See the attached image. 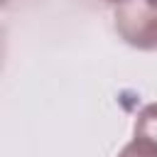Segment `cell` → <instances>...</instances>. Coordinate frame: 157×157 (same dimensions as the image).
Segmentation results:
<instances>
[{
  "instance_id": "6da1fadb",
  "label": "cell",
  "mask_w": 157,
  "mask_h": 157,
  "mask_svg": "<svg viewBox=\"0 0 157 157\" xmlns=\"http://www.w3.org/2000/svg\"><path fill=\"white\" fill-rule=\"evenodd\" d=\"M115 32L135 49H157V2L155 0H125L115 5Z\"/></svg>"
},
{
  "instance_id": "5b68a950",
  "label": "cell",
  "mask_w": 157,
  "mask_h": 157,
  "mask_svg": "<svg viewBox=\"0 0 157 157\" xmlns=\"http://www.w3.org/2000/svg\"><path fill=\"white\" fill-rule=\"evenodd\" d=\"M155 2H157V0H155Z\"/></svg>"
},
{
  "instance_id": "7a4b0ae2",
  "label": "cell",
  "mask_w": 157,
  "mask_h": 157,
  "mask_svg": "<svg viewBox=\"0 0 157 157\" xmlns=\"http://www.w3.org/2000/svg\"><path fill=\"white\" fill-rule=\"evenodd\" d=\"M135 137L147 140L150 145L157 147V103L145 105L137 118H135Z\"/></svg>"
},
{
  "instance_id": "277c9868",
  "label": "cell",
  "mask_w": 157,
  "mask_h": 157,
  "mask_svg": "<svg viewBox=\"0 0 157 157\" xmlns=\"http://www.w3.org/2000/svg\"><path fill=\"white\" fill-rule=\"evenodd\" d=\"M103 2H110V5H120V2H125V0H103Z\"/></svg>"
},
{
  "instance_id": "3957f363",
  "label": "cell",
  "mask_w": 157,
  "mask_h": 157,
  "mask_svg": "<svg viewBox=\"0 0 157 157\" xmlns=\"http://www.w3.org/2000/svg\"><path fill=\"white\" fill-rule=\"evenodd\" d=\"M118 157H157V147L150 145V142L142 140V137H132V140L120 150Z\"/></svg>"
}]
</instances>
